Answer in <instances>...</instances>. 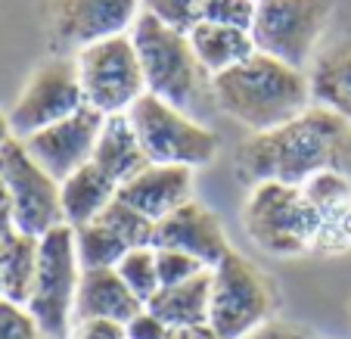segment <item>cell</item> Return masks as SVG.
<instances>
[{
    "instance_id": "obj_1",
    "label": "cell",
    "mask_w": 351,
    "mask_h": 339,
    "mask_svg": "<svg viewBox=\"0 0 351 339\" xmlns=\"http://www.w3.org/2000/svg\"><path fill=\"white\" fill-rule=\"evenodd\" d=\"M320 172L351 174V125L314 103L298 119L249 134L237 147V174L252 187L261 180L302 187Z\"/></svg>"
},
{
    "instance_id": "obj_2",
    "label": "cell",
    "mask_w": 351,
    "mask_h": 339,
    "mask_svg": "<svg viewBox=\"0 0 351 339\" xmlns=\"http://www.w3.org/2000/svg\"><path fill=\"white\" fill-rule=\"evenodd\" d=\"M212 103L252 134H265L311 106V84L308 72L255 50L245 62L215 75Z\"/></svg>"
},
{
    "instance_id": "obj_3",
    "label": "cell",
    "mask_w": 351,
    "mask_h": 339,
    "mask_svg": "<svg viewBox=\"0 0 351 339\" xmlns=\"http://www.w3.org/2000/svg\"><path fill=\"white\" fill-rule=\"evenodd\" d=\"M128 34L143 66L146 93H153L186 115L199 113V106L212 100V78L199 66L193 44L184 32H174L156 22L153 16L140 13Z\"/></svg>"
},
{
    "instance_id": "obj_4",
    "label": "cell",
    "mask_w": 351,
    "mask_h": 339,
    "mask_svg": "<svg viewBox=\"0 0 351 339\" xmlns=\"http://www.w3.org/2000/svg\"><path fill=\"white\" fill-rule=\"evenodd\" d=\"M243 227L261 253L295 259L314 249L320 215L305 200L302 187L261 180L252 187L243 206Z\"/></svg>"
},
{
    "instance_id": "obj_5",
    "label": "cell",
    "mask_w": 351,
    "mask_h": 339,
    "mask_svg": "<svg viewBox=\"0 0 351 339\" xmlns=\"http://www.w3.org/2000/svg\"><path fill=\"white\" fill-rule=\"evenodd\" d=\"M277 286L255 261L230 249L212 268L208 327L221 339H243L249 330L274 318Z\"/></svg>"
},
{
    "instance_id": "obj_6",
    "label": "cell",
    "mask_w": 351,
    "mask_h": 339,
    "mask_svg": "<svg viewBox=\"0 0 351 339\" xmlns=\"http://www.w3.org/2000/svg\"><path fill=\"white\" fill-rule=\"evenodd\" d=\"M128 119L143 143L146 159L153 165L202 168L215 162V156L221 153V140L212 128L199 125L196 119L168 106L153 93H143L128 109Z\"/></svg>"
},
{
    "instance_id": "obj_7",
    "label": "cell",
    "mask_w": 351,
    "mask_h": 339,
    "mask_svg": "<svg viewBox=\"0 0 351 339\" xmlns=\"http://www.w3.org/2000/svg\"><path fill=\"white\" fill-rule=\"evenodd\" d=\"M81 283V261L75 253V231L66 224L44 233L38 243V268L25 308L44 336L62 339L75 324V296Z\"/></svg>"
},
{
    "instance_id": "obj_8",
    "label": "cell",
    "mask_w": 351,
    "mask_h": 339,
    "mask_svg": "<svg viewBox=\"0 0 351 339\" xmlns=\"http://www.w3.org/2000/svg\"><path fill=\"white\" fill-rule=\"evenodd\" d=\"M332 16V0H258L252 44L258 54L305 72Z\"/></svg>"
},
{
    "instance_id": "obj_9",
    "label": "cell",
    "mask_w": 351,
    "mask_h": 339,
    "mask_svg": "<svg viewBox=\"0 0 351 339\" xmlns=\"http://www.w3.org/2000/svg\"><path fill=\"white\" fill-rule=\"evenodd\" d=\"M84 103L103 115H121L146 93L143 66L131 34L103 38L75 54Z\"/></svg>"
},
{
    "instance_id": "obj_10",
    "label": "cell",
    "mask_w": 351,
    "mask_h": 339,
    "mask_svg": "<svg viewBox=\"0 0 351 339\" xmlns=\"http://www.w3.org/2000/svg\"><path fill=\"white\" fill-rule=\"evenodd\" d=\"M84 103V91L78 81L75 56H53L44 60L32 75L25 87L19 91L13 109H10V125H13L16 140H25L56 121L75 115Z\"/></svg>"
},
{
    "instance_id": "obj_11",
    "label": "cell",
    "mask_w": 351,
    "mask_h": 339,
    "mask_svg": "<svg viewBox=\"0 0 351 339\" xmlns=\"http://www.w3.org/2000/svg\"><path fill=\"white\" fill-rule=\"evenodd\" d=\"M0 184L10 196L16 224L22 233L40 239L62 224L60 180L50 178L38 162L28 156L22 140H13L0 153Z\"/></svg>"
},
{
    "instance_id": "obj_12",
    "label": "cell",
    "mask_w": 351,
    "mask_h": 339,
    "mask_svg": "<svg viewBox=\"0 0 351 339\" xmlns=\"http://www.w3.org/2000/svg\"><path fill=\"white\" fill-rule=\"evenodd\" d=\"M103 121H106L103 113H97L93 106H81L75 115L25 137L22 147L50 178H56L62 184L69 174H75L93 159Z\"/></svg>"
},
{
    "instance_id": "obj_13",
    "label": "cell",
    "mask_w": 351,
    "mask_h": 339,
    "mask_svg": "<svg viewBox=\"0 0 351 339\" xmlns=\"http://www.w3.org/2000/svg\"><path fill=\"white\" fill-rule=\"evenodd\" d=\"M140 16V0H50V25L62 44L87 47L128 34Z\"/></svg>"
},
{
    "instance_id": "obj_14",
    "label": "cell",
    "mask_w": 351,
    "mask_h": 339,
    "mask_svg": "<svg viewBox=\"0 0 351 339\" xmlns=\"http://www.w3.org/2000/svg\"><path fill=\"white\" fill-rule=\"evenodd\" d=\"M153 246L186 253V255L202 261L208 271L233 249L227 233H224V224L218 221V215L196 200L180 206L178 212H171L168 218L156 221Z\"/></svg>"
},
{
    "instance_id": "obj_15",
    "label": "cell",
    "mask_w": 351,
    "mask_h": 339,
    "mask_svg": "<svg viewBox=\"0 0 351 339\" xmlns=\"http://www.w3.org/2000/svg\"><path fill=\"white\" fill-rule=\"evenodd\" d=\"M115 196L149 221H162L193 200V168L149 162L140 174L121 184Z\"/></svg>"
},
{
    "instance_id": "obj_16",
    "label": "cell",
    "mask_w": 351,
    "mask_h": 339,
    "mask_svg": "<svg viewBox=\"0 0 351 339\" xmlns=\"http://www.w3.org/2000/svg\"><path fill=\"white\" fill-rule=\"evenodd\" d=\"M143 302L125 286L115 268H93L81 271L78 296H75V320H119L128 324L137 312H143Z\"/></svg>"
},
{
    "instance_id": "obj_17",
    "label": "cell",
    "mask_w": 351,
    "mask_h": 339,
    "mask_svg": "<svg viewBox=\"0 0 351 339\" xmlns=\"http://www.w3.org/2000/svg\"><path fill=\"white\" fill-rule=\"evenodd\" d=\"M311 103L342 115L351 125V38H339L324 47L308 66Z\"/></svg>"
},
{
    "instance_id": "obj_18",
    "label": "cell",
    "mask_w": 351,
    "mask_h": 339,
    "mask_svg": "<svg viewBox=\"0 0 351 339\" xmlns=\"http://www.w3.org/2000/svg\"><path fill=\"white\" fill-rule=\"evenodd\" d=\"M90 162L106 174L115 187L128 184L134 174H140L146 165H149V159H146V153H143V143H140L128 113L106 115Z\"/></svg>"
},
{
    "instance_id": "obj_19",
    "label": "cell",
    "mask_w": 351,
    "mask_h": 339,
    "mask_svg": "<svg viewBox=\"0 0 351 339\" xmlns=\"http://www.w3.org/2000/svg\"><path fill=\"white\" fill-rule=\"evenodd\" d=\"M119 187L99 172L93 162H87L84 168H78L75 174H69L60 184V202H62V224L66 227H84L90 221H97L106 212V206L115 200Z\"/></svg>"
},
{
    "instance_id": "obj_20",
    "label": "cell",
    "mask_w": 351,
    "mask_h": 339,
    "mask_svg": "<svg viewBox=\"0 0 351 339\" xmlns=\"http://www.w3.org/2000/svg\"><path fill=\"white\" fill-rule=\"evenodd\" d=\"M208 299H212V271H202L199 277L178 286H162L146 308L162 318L171 330L208 324Z\"/></svg>"
},
{
    "instance_id": "obj_21",
    "label": "cell",
    "mask_w": 351,
    "mask_h": 339,
    "mask_svg": "<svg viewBox=\"0 0 351 339\" xmlns=\"http://www.w3.org/2000/svg\"><path fill=\"white\" fill-rule=\"evenodd\" d=\"M193 54H196L199 66L206 69L208 78L215 75H224L227 69L245 62L255 54L252 34L243 32V28H227V25H215V22H199L190 34Z\"/></svg>"
},
{
    "instance_id": "obj_22",
    "label": "cell",
    "mask_w": 351,
    "mask_h": 339,
    "mask_svg": "<svg viewBox=\"0 0 351 339\" xmlns=\"http://www.w3.org/2000/svg\"><path fill=\"white\" fill-rule=\"evenodd\" d=\"M38 243L40 239L28 237V233H16L10 243L0 246V283H3V296L19 305L28 302L34 283V268H38Z\"/></svg>"
},
{
    "instance_id": "obj_23",
    "label": "cell",
    "mask_w": 351,
    "mask_h": 339,
    "mask_svg": "<svg viewBox=\"0 0 351 339\" xmlns=\"http://www.w3.org/2000/svg\"><path fill=\"white\" fill-rule=\"evenodd\" d=\"M75 253L81 271H93V268H115L125 259L128 246L103 221H90L84 227H75Z\"/></svg>"
},
{
    "instance_id": "obj_24",
    "label": "cell",
    "mask_w": 351,
    "mask_h": 339,
    "mask_svg": "<svg viewBox=\"0 0 351 339\" xmlns=\"http://www.w3.org/2000/svg\"><path fill=\"white\" fill-rule=\"evenodd\" d=\"M119 277L125 280V286L137 296L140 302H149L156 293L162 290L159 283V268H156V249L153 246H137V249H128L125 259L115 265Z\"/></svg>"
},
{
    "instance_id": "obj_25",
    "label": "cell",
    "mask_w": 351,
    "mask_h": 339,
    "mask_svg": "<svg viewBox=\"0 0 351 339\" xmlns=\"http://www.w3.org/2000/svg\"><path fill=\"white\" fill-rule=\"evenodd\" d=\"M97 221L109 227L115 237L125 243L128 249H137V246H153V233H156V221H149L146 215H140L137 209H131L128 202H121L115 196L112 202L106 206V212L99 215Z\"/></svg>"
},
{
    "instance_id": "obj_26",
    "label": "cell",
    "mask_w": 351,
    "mask_h": 339,
    "mask_svg": "<svg viewBox=\"0 0 351 339\" xmlns=\"http://www.w3.org/2000/svg\"><path fill=\"white\" fill-rule=\"evenodd\" d=\"M302 193H305V200L311 202L320 218L351 206V180H348V174H342V172L314 174L311 180L302 184Z\"/></svg>"
},
{
    "instance_id": "obj_27",
    "label": "cell",
    "mask_w": 351,
    "mask_h": 339,
    "mask_svg": "<svg viewBox=\"0 0 351 339\" xmlns=\"http://www.w3.org/2000/svg\"><path fill=\"white\" fill-rule=\"evenodd\" d=\"M202 3L206 0H140V13L153 16L174 32L190 34L202 22Z\"/></svg>"
},
{
    "instance_id": "obj_28",
    "label": "cell",
    "mask_w": 351,
    "mask_h": 339,
    "mask_svg": "<svg viewBox=\"0 0 351 339\" xmlns=\"http://www.w3.org/2000/svg\"><path fill=\"white\" fill-rule=\"evenodd\" d=\"M255 10H258V0H206L202 3V22L252 32Z\"/></svg>"
},
{
    "instance_id": "obj_29",
    "label": "cell",
    "mask_w": 351,
    "mask_h": 339,
    "mask_svg": "<svg viewBox=\"0 0 351 339\" xmlns=\"http://www.w3.org/2000/svg\"><path fill=\"white\" fill-rule=\"evenodd\" d=\"M156 268H159V283L162 286L186 283V280L199 277L202 271H208L199 259H193V255H186V253H178V249H156Z\"/></svg>"
},
{
    "instance_id": "obj_30",
    "label": "cell",
    "mask_w": 351,
    "mask_h": 339,
    "mask_svg": "<svg viewBox=\"0 0 351 339\" xmlns=\"http://www.w3.org/2000/svg\"><path fill=\"white\" fill-rule=\"evenodd\" d=\"M0 339H44V333L25 305L0 296Z\"/></svg>"
},
{
    "instance_id": "obj_31",
    "label": "cell",
    "mask_w": 351,
    "mask_h": 339,
    "mask_svg": "<svg viewBox=\"0 0 351 339\" xmlns=\"http://www.w3.org/2000/svg\"><path fill=\"white\" fill-rule=\"evenodd\" d=\"M314 249H324V253L351 249V206L320 218V231H317V239H314Z\"/></svg>"
},
{
    "instance_id": "obj_32",
    "label": "cell",
    "mask_w": 351,
    "mask_h": 339,
    "mask_svg": "<svg viewBox=\"0 0 351 339\" xmlns=\"http://www.w3.org/2000/svg\"><path fill=\"white\" fill-rule=\"evenodd\" d=\"M125 339H171V327L156 318L149 308H143L125 324Z\"/></svg>"
},
{
    "instance_id": "obj_33",
    "label": "cell",
    "mask_w": 351,
    "mask_h": 339,
    "mask_svg": "<svg viewBox=\"0 0 351 339\" xmlns=\"http://www.w3.org/2000/svg\"><path fill=\"white\" fill-rule=\"evenodd\" d=\"M69 339H125V324L119 320H75Z\"/></svg>"
},
{
    "instance_id": "obj_34",
    "label": "cell",
    "mask_w": 351,
    "mask_h": 339,
    "mask_svg": "<svg viewBox=\"0 0 351 339\" xmlns=\"http://www.w3.org/2000/svg\"><path fill=\"white\" fill-rule=\"evenodd\" d=\"M243 339H311V333L305 327L292 324V320H280V318H271L265 324H258L255 330H249Z\"/></svg>"
},
{
    "instance_id": "obj_35",
    "label": "cell",
    "mask_w": 351,
    "mask_h": 339,
    "mask_svg": "<svg viewBox=\"0 0 351 339\" xmlns=\"http://www.w3.org/2000/svg\"><path fill=\"white\" fill-rule=\"evenodd\" d=\"M16 233H22V231H19V224H16V215H13V206H10L7 190L0 184V246L10 243Z\"/></svg>"
},
{
    "instance_id": "obj_36",
    "label": "cell",
    "mask_w": 351,
    "mask_h": 339,
    "mask_svg": "<svg viewBox=\"0 0 351 339\" xmlns=\"http://www.w3.org/2000/svg\"><path fill=\"white\" fill-rule=\"evenodd\" d=\"M171 339H221L208 324L202 327H186V330H171Z\"/></svg>"
},
{
    "instance_id": "obj_37",
    "label": "cell",
    "mask_w": 351,
    "mask_h": 339,
    "mask_svg": "<svg viewBox=\"0 0 351 339\" xmlns=\"http://www.w3.org/2000/svg\"><path fill=\"white\" fill-rule=\"evenodd\" d=\"M13 140H16V134H13V125H10V113L0 109V153H3V147L13 143Z\"/></svg>"
},
{
    "instance_id": "obj_38",
    "label": "cell",
    "mask_w": 351,
    "mask_h": 339,
    "mask_svg": "<svg viewBox=\"0 0 351 339\" xmlns=\"http://www.w3.org/2000/svg\"><path fill=\"white\" fill-rule=\"evenodd\" d=\"M348 318H351V302H348Z\"/></svg>"
},
{
    "instance_id": "obj_39",
    "label": "cell",
    "mask_w": 351,
    "mask_h": 339,
    "mask_svg": "<svg viewBox=\"0 0 351 339\" xmlns=\"http://www.w3.org/2000/svg\"><path fill=\"white\" fill-rule=\"evenodd\" d=\"M0 296H3V283H0Z\"/></svg>"
}]
</instances>
